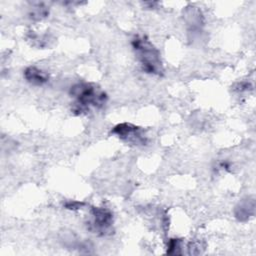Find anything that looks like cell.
Here are the masks:
<instances>
[{"instance_id":"2","label":"cell","mask_w":256,"mask_h":256,"mask_svg":"<svg viewBox=\"0 0 256 256\" xmlns=\"http://www.w3.org/2000/svg\"><path fill=\"white\" fill-rule=\"evenodd\" d=\"M132 48L145 73L161 76L164 68L160 58V52L146 36H135L131 41Z\"/></svg>"},{"instance_id":"1","label":"cell","mask_w":256,"mask_h":256,"mask_svg":"<svg viewBox=\"0 0 256 256\" xmlns=\"http://www.w3.org/2000/svg\"><path fill=\"white\" fill-rule=\"evenodd\" d=\"M70 95L75 99L72 104V112L85 114L91 108H102L107 102V94L96 84L91 82H80L70 88Z\"/></svg>"},{"instance_id":"8","label":"cell","mask_w":256,"mask_h":256,"mask_svg":"<svg viewBox=\"0 0 256 256\" xmlns=\"http://www.w3.org/2000/svg\"><path fill=\"white\" fill-rule=\"evenodd\" d=\"M48 14H49V10L46 6H44L43 4H37L36 6H34L32 8L29 16L32 20L38 21V20H41V19L47 17Z\"/></svg>"},{"instance_id":"10","label":"cell","mask_w":256,"mask_h":256,"mask_svg":"<svg viewBox=\"0 0 256 256\" xmlns=\"http://www.w3.org/2000/svg\"><path fill=\"white\" fill-rule=\"evenodd\" d=\"M84 204H85L84 202L69 200L64 203V207L68 210H78V209H81L82 206H84Z\"/></svg>"},{"instance_id":"4","label":"cell","mask_w":256,"mask_h":256,"mask_svg":"<svg viewBox=\"0 0 256 256\" xmlns=\"http://www.w3.org/2000/svg\"><path fill=\"white\" fill-rule=\"evenodd\" d=\"M111 133L122 141L135 146H143L148 142V138L141 127L127 122L115 125Z\"/></svg>"},{"instance_id":"5","label":"cell","mask_w":256,"mask_h":256,"mask_svg":"<svg viewBox=\"0 0 256 256\" xmlns=\"http://www.w3.org/2000/svg\"><path fill=\"white\" fill-rule=\"evenodd\" d=\"M255 214V199L252 196L242 199L234 209V215L238 221L246 222Z\"/></svg>"},{"instance_id":"3","label":"cell","mask_w":256,"mask_h":256,"mask_svg":"<svg viewBox=\"0 0 256 256\" xmlns=\"http://www.w3.org/2000/svg\"><path fill=\"white\" fill-rule=\"evenodd\" d=\"M113 214L106 207H92L86 223L87 229L99 236H105L112 231Z\"/></svg>"},{"instance_id":"7","label":"cell","mask_w":256,"mask_h":256,"mask_svg":"<svg viewBox=\"0 0 256 256\" xmlns=\"http://www.w3.org/2000/svg\"><path fill=\"white\" fill-rule=\"evenodd\" d=\"M185 18L186 23L189 26L190 32L199 31L201 29V26H203V15L201 14V11L196 7L186 9Z\"/></svg>"},{"instance_id":"11","label":"cell","mask_w":256,"mask_h":256,"mask_svg":"<svg viewBox=\"0 0 256 256\" xmlns=\"http://www.w3.org/2000/svg\"><path fill=\"white\" fill-rule=\"evenodd\" d=\"M234 89H235L236 91H238V92L249 91V90L252 89V85H251V83H249V82H247V81H242V82L237 83Z\"/></svg>"},{"instance_id":"9","label":"cell","mask_w":256,"mask_h":256,"mask_svg":"<svg viewBox=\"0 0 256 256\" xmlns=\"http://www.w3.org/2000/svg\"><path fill=\"white\" fill-rule=\"evenodd\" d=\"M181 240L177 238H172L169 239L168 245H167V253L172 254V255H178L181 254Z\"/></svg>"},{"instance_id":"6","label":"cell","mask_w":256,"mask_h":256,"mask_svg":"<svg viewBox=\"0 0 256 256\" xmlns=\"http://www.w3.org/2000/svg\"><path fill=\"white\" fill-rule=\"evenodd\" d=\"M24 78L30 84L40 86L49 81V74L38 67L29 66L24 70Z\"/></svg>"}]
</instances>
